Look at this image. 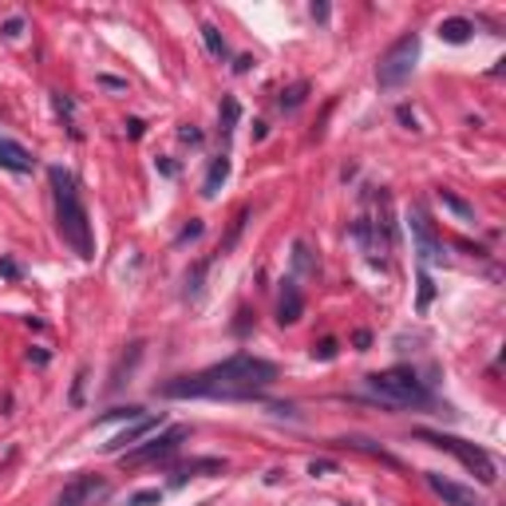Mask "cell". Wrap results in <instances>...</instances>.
Masks as SVG:
<instances>
[{"instance_id":"cell-1","label":"cell","mask_w":506,"mask_h":506,"mask_svg":"<svg viewBox=\"0 0 506 506\" xmlns=\"http://www.w3.org/2000/svg\"><path fill=\"white\" fill-rule=\"evenodd\" d=\"M277 380V364L249 352L210 364V368L194 372V376H174V380L159 384L155 395L162 400H253Z\"/></svg>"},{"instance_id":"cell-2","label":"cell","mask_w":506,"mask_h":506,"mask_svg":"<svg viewBox=\"0 0 506 506\" xmlns=\"http://www.w3.org/2000/svg\"><path fill=\"white\" fill-rule=\"evenodd\" d=\"M52 190H56V226H60V237L72 246L75 258H95V242H91V218L84 210V198H79V186H75V174L63 171V166H52L48 171Z\"/></svg>"},{"instance_id":"cell-3","label":"cell","mask_w":506,"mask_h":506,"mask_svg":"<svg viewBox=\"0 0 506 506\" xmlns=\"http://www.w3.org/2000/svg\"><path fill=\"white\" fill-rule=\"evenodd\" d=\"M364 392L372 400L388 404V408H420V404H432V392L423 388V380L411 368L372 372V376H364Z\"/></svg>"},{"instance_id":"cell-4","label":"cell","mask_w":506,"mask_h":506,"mask_svg":"<svg viewBox=\"0 0 506 506\" xmlns=\"http://www.w3.org/2000/svg\"><path fill=\"white\" fill-rule=\"evenodd\" d=\"M416 439L439 447V451H451V455H455L459 463H463V467H467L471 475L482 482V487H494V482H498V463H494L491 451H482L479 443H467V439L447 435V432H427V427H420V432H416Z\"/></svg>"},{"instance_id":"cell-5","label":"cell","mask_w":506,"mask_h":506,"mask_svg":"<svg viewBox=\"0 0 506 506\" xmlns=\"http://www.w3.org/2000/svg\"><path fill=\"white\" fill-rule=\"evenodd\" d=\"M416 60H420V36H416V32H404V36L380 56V63H376V79H380V87L408 84L411 72H416Z\"/></svg>"},{"instance_id":"cell-6","label":"cell","mask_w":506,"mask_h":506,"mask_svg":"<svg viewBox=\"0 0 506 506\" xmlns=\"http://www.w3.org/2000/svg\"><path fill=\"white\" fill-rule=\"evenodd\" d=\"M186 435H190V427H182V423L166 427L162 435H150L143 447H131V451H123V467H143V463H155V459L174 455V451H178V443H182Z\"/></svg>"},{"instance_id":"cell-7","label":"cell","mask_w":506,"mask_h":506,"mask_svg":"<svg viewBox=\"0 0 506 506\" xmlns=\"http://www.w3.org/2000/svg\"><path fill=\"white\" fill-rule=\"evenodd\" d=\"M107 494H111V482L103 479V475H75V479L60 491L56 506H95L99 498H107Z\"/></svg>"},{"instance_id":"cell-8","label":"cell","mask_w":506,"mask_h":506,"mask_svg":"<svg viewBox=\"0 0 506 506\" xmlns=\"http://www.w3.org/2000/svg\"><path fill=\"white\" fill-rule=\"evenodd\" d=\"M408 226H411V237H416V249H420V258L432 265V261H443V242H439V234H435L432 218H427V210H423L420 202L408 210Z\"/></svg>"},{"instance_id":"cell-9","label":"cell","mask_w":506,"mask_h":506,"mask_svg":"<svg viewBox=\"0 0 506 506\" xmlns=\"http://www.w3.org/2000/svg\"><path fill=\"white\" fill-rule=\"evenodd\" d=\"M423 479H427V487H432L447 506H482V498L471 491V487H463V482H455V479H443L439 471H427Z\"/></svg>"},{"instance_id":"cell-10","label":"cell","mask_w":506,"mask_h":506,"mask_svg":"<svg viewBox=\"0 0 506 506\" xmlns=\"http://www.w3.org/2000/svg\"><path fill=\"white\" fill-rule=\"evenodd\" d=\"M159 423H162V416H143V420H135L131 427H127V432L115 435L111 443H103V451H107V455H123L127 447H135L139 439H143V435H150L155 427H159Z\"/></svg>"},{"instance_id":"cell-11","label":"cell","mask_w":506,"mask_h":506,"mask_svg":"<svg viewBox=\"0 0 506 506\" xmlns=\"http://www.w3.org/2000/svg\"><path fill=\"white\" fill-rule=\"evenodd\" d=\"M0 166L13 174H32L36 171V159H32V150L20 147L16 139H4L0 135Z\"/></svg>"},{"instance_id":"cell-12","label":"cell","mask_w":506,"mask_h":506,"mask_svg":"<svg viewBox=\"0 0 506 506\" xmlns=\"http://www.w3.org/2000/svg\"><path fill=\"white\" fill-rule=\"evenodd\" d=\"M305 313V297L297 289V281H281V297H277V321L281 324H297Z\"/></svg>"},{"instance_id":"cell-13","label":"cell","mask_w":506,"mask_h":506,"mask_svg":"<svg viewBox=\"0 0 506 506\" xmlns=\"http://www.w3.org/2000/svg\"><path fill=\"white\" fill-rule=\"evenodd\" d=\"M475 36V24H471L467 16H447L443 24H439V40L443 44H467Z\"/></svg>"},{"instance_id":"cell-14","label":"cell","mask_w":506,"mask_h":506,"mask_svg":"<svg viewBox=\"0 0 506 506\" xmlns=\"http://www.w3.org/2000/svg\"><path fill=\"white\" fill-rule=\"evenodd\" d=\"M226 178H230V159H226V155H218V159L210 162L206 182H202V194H206V198H218V190L226 186Z\"/></svg>"},{"instance_id":"cell-15","label":"cell","mask_w":506,"mask_h":506,"mask_svg":"<svg viewBox=\"0 0 506 506\" xmlns=\"http://www.w3.org/2000/svg\"><path fill=\"white\" fill-rule=\"evenodd\" d=\"M340 443H348V447H356V451H364V455H376L380 463H388V467H400V459L395 455H388L384 447H376L372 439H364V435H348V439H340Z\"/></svg>"},{"instance_id":"cell-16","label":"cell","mask_w":506,"mask_h":506,"mask_svg":"<svg viewBox=\"0 0 506 506\" xmlns=\"http://www.w3.org/2000/svg\"><path fill=\"white\" fill-rule=\"evenodd\" d=\"M198 32H202V40H206V52H210V56H218V60H226V56H230V44L222 40V32H218L214 24H202Z\"/></svg>"},{"instance_id":"cell-17","label":"cell","mask_w":506,"mask_h":506,"mask_svg":"<svg viewBox=\"0 0 506 506\" xmlns=\"http://www.w3.org/2000/svg\"><path fill=\"white\" fill-rule=\"evenodd\" d=\"M218 119H222V135H230V131L237 127V119H242V103H237L234 95H226L222 99V115H218Z\"/></svg>"},{"instance_id":"cell-18","label":"cell","mask_w":506,"mask_h":506,"mask_svg":"<svg viewBox=\"0 0 506 506\" xmlns=\"http://www.w3.org/2000/svg\"><path fill=\"white\" fill-rule=\"evenodd\" d=\"M206 269H210V258L198 261L194 269L186 273V297H190V301H198V297H202V277H206Z\"/></svg>"},{"instance_id":"cell-19","label":"cell","mask_w":506,"mask_h":506,"mask_svg":"<svg viewBox=\"0 0 506 506\" xmlns=\"http://www.w3.org/2000/svg\"><path fill=\"white\" fill-rule=\"evenodd\" d=\"M309 99V84H293L289 91H281V111H297Z\"/></svg>"},{"instance_id":"cell-20","label":"cell","mask_w":506,"mask_h":506,"mask_svg":"<svg viewBox=\"0 0 506 506\" xmlns=\"http://www.w3.org/2000/svg\"><path fill=\"white\" fill-rule=\"evenodd\" d=\"M111 420H127V423H135V420H143V408L139 404H127V408H111V411H103L95 423H111Z\"/></svg>"},{"instance_id":"cell-21","label":"cell","mask_w":506,"mask_h":506,"mask_svg":"<svg viewBox=\"0 0 506 506\" xmlns=\"http://www.w3.org/2000/svg\"><path fill=\"white\" fill-rule=\"evenodd\" d=\"M432 301H435V281H432V273L420 269V301H416V309L427 313L432 309Z\"/></svg>"},{"instance_id":"cell-22","label":"cell","mask_w":506,"mask_h":506,"mask_svg":"<svg viewBox=\"0 0 506 506\" xmlns=\"http://www.w3.org/2000/svg\"><path fill=\"white\" fill-rule=\"evenodd\" d=\"M439 198H443V206H447V210H455L459 218H467V222L475 218V206H467V202H463V198H455L451 190H439Z\"/></svg>"},{"instance_id":"cell-23","label":"cell","mask_w":506,"mask_h":506,"mask_svg":"<svg viewBox=\"0 0 506 506\" xmlns=\"http://www.w3.org/2000/svg\"><path fill=\"white\" fill-rule=\"evenodd\" d=\"M246 218H249V210H242V214L234 218V226H230V237L222 242V249H218V253H230V249H234V242H237V234H242V226H246Z\"/></svg>"},{"instance_id":"cell-24","label":"cell","mask_w":506,"mask_h":506,"mask_svg":"<svg viewBox=\"0 0 506 506\" xmlns=\"http://www.w3.org/2000/svg\"><path fill=\"white\" fill-rule=\"evenodd\" d=\"M150 503H162V491L155 487V491H135L131 498H127V506H150Z\"/></svg>"},{"instance_id":"cell-25","label":"cell","mask_w":506,"mask_h":506,"mask_svg":"<svg viewBox=\"0 0 506 506\" xmlns=\"http://www.w3.org/2000/svg\"><path fill=\"white\" fill-rule=\"evenodd\" d=\"M336 356V340L333 336H324L321 345H313V360H333Z\"/></svg>"},{"instance_id":"cell-26","label":"cell","mask_w":506,"mask_h":506,"mask_svg":"<svg viewBox=\"0 0 506 506\" xmlns=\"http://www.w3.org/2000/svg\"><path fill=\"white\" fill-rule=\"evenodd\" d=\"M336 471L340 467H336L333 459H313L309 463V475H336Z\"/></svg>"},{"instance_id":"cell-27","label":"cell","mask_w":506,"mask_h":506,"mask_svg":"<svg viewBox=\"0 0 506 506\" xmlns=\"http://www.w3.org/2000/svg\"><path fill=\"white\" fill-rule=\"evenodd\" d=\"M0 277H4V281H16V277H20V265H16L13 258H0Z\"/></svg>"},{"instance_id":"cell-28","label":"cell","mask_w":506,"mask_h":506,"mask_svg":"<svg viewBox=\"0 0 506 506\" xmlns=\"http://www.w3.org/2000/svg\"><path fill=\"white\" fill-rule=\"evenodd\" d=\"M84 380H87V372H75V384H72V404H84Z\"/></svg>"},{"instance_id":"cell-29","label":"cell","mask_w":506,"mask_h":506,"mask_svg":"<svg viewBox=\"0 0 506 506\" xmlns=\"http://www.w3.org/2000/svg\"><path fill=\"white\" fill-rule=\"evenodd\" d=\"M178 139H182V143H202V131H198V127H190V123H186L182 131H178Z\"/></svg>"},{"instance_id":"cell-30","label":"cell","mask_w":506,"mask_h":506,"mask_svg":"<svg viewBox=\"0 0 506 506\" xmlns=\"http://www.w3.org/2000/svg\"><path fill=\"white\" fill-rule=\"evenodd\" d=\"M20 32H24V20H20V16H13V20L4 24V36H20Z\"/></svg>"},{"instance_id":"cell-31","label":"cell","mask_w":506,"mask_h":506,"mask_svg":"<svg viewBox=\"0 0 506 506\" xmlns=\"http://www.w3.org/2000/svg\"><path fill=\"white\" fill-rule=\"evenodd\" d=\"M28 360H32V364H40V368H44V364H48V352H44V348H32V352H28Z\"/></svg>"},{"instance_id":"cell-32","label":"cell","mask_w":506,"mask_h":506,"mask_svg":"<svg viewBox=\"0 0 506 506\" xmlns=\"http://www.w3.org/2000/svg\"><path fill=\"white\" fill-rule=\"evenodd\" d=\"M127 135H131V139H143V119H131V123H127Z\"/></svg>"},{"instance_id":"cell-33","label":"cell","mask_w":506,"mask_h":506,"mask_svg":"<svg viewBox=\"0 0 506 506\" xmlns=\"http://www.w3.org/2000/svg\"><path fill=\"white\" fill-rule=\"evenodd\" d=\"M155 166H159V171L166 174V178H174V174H178V166H174V162H166V159H159Z\"/></svg>"},{"instance_id":"cell-34","label":"cell","mask_w":506,"mask_h":506,"mask_svg":"<svg viewBox=\"0 0 506 506\" xmlns=\"http://www.w3.org/2000/svg\"><path fill=\"white\" fill-rule=\"evenodd\" d=\"M352 340H356V348H360V352H364V348H368V345H372V333H364V329H360V333H356V336H352Z\"/></svg>"},{"instance_id":"cell-35","label":"cell","mask_w":506,"mask_h":506,"mask_svg":"<svg viewBox=\"0 0 506 506\" xmlns=\"http://www.w3.org/2000/svg\"><path fill=\"white\" fill-rule=\"evenodd\" d=\"M198 234H202V222H190V226L182 230V242H186V237H198Z\"/></svg>"},{"instance_id":"cell-36","label":"cell","mask_w":506,"mask_h":506,"mask_svg":"<svg viewBox=\"0 0 506 506\" xmlns=\"http://www.w3.org/2000/svg\"><path fill=\"white\" fill-rule=\"evenodd\" d=\"M313 20H329V4H313Z\"/></svg>"},{"instance_id":"cell-37","label":"cell","mask_w":506,"mask_h":506,"mask_svg":"<svg viewBox=\"0 0 506 506\" xmlns=\"http://www.w3.org/2000/svg\"><path fill=\"white\" fill-rule=\"evenodd\" d=\"M249 63H253V60H249V56H242V60L234 63V72H237V75H246V72H249Z\"/></svg>"},{"instance_id":"cell-38","label":"cell","mask_w":506,"mask_h":506,"mask_svg":"<svg viewBox=\"0 0 506 506\" xmlns=\"http://www.w3.org/2000/svg\"><path fill=\"white\" fill-rule=\"evenodd\" d=\"M400 119H404V123H408V127H411V131H416V115H411V111H408V107H400Z\"/></svg>"}]
</instances>
